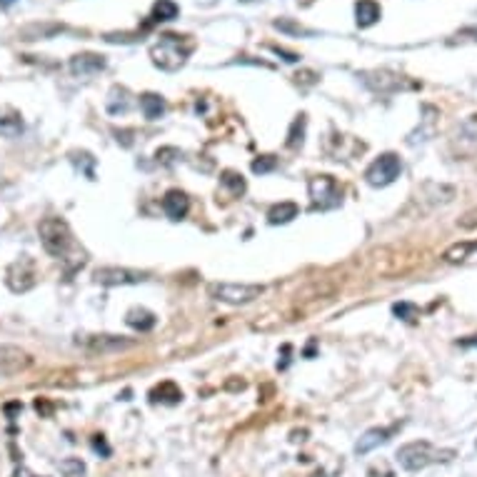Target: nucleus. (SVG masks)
<instances>
[{
  "instance_id": "obj_1",
  "label": "nucleus",
  "mask_w": 477,
  "mask_h": 477,
  "mask_svg": "<svg viewBox=\"0 0 477 477\" xmlns=\"http://www.w3.org/2000/svg\"><path fill=\"white\" fill-rule=\"evenodd\" d=\"M190 52H193V43H190L188 38L165 33V35H160V40L150 48V58L160 70L175 72L185 66V60L190 58Z\"/></svg>"
},
{
  "instance_id": "obj_2",
  "label": "nucleus",
  "mask_w": 477,
  "mask_h": 477,
  "mask_svg": "<svg viewBox=\"0 0 477 477\" xmlns=\"http://www.w3.org/2000/svg\"><path fill=\"white\" fill-rule=\"evenodd\" d=\"M40 233V242L46 248L48 255L58 257V260H66L70 255V250L75 248V240H72V230L63 217H43L38 225Z\"/></svg>"
},
{
  "instance_id": "obj_3",
  "label": "nucleus",
  "mask_w": 477,
  "mask_h": 477,
  "mask_svg": "<svg viewBox=\"0 0 477 477\" xmlns=\"http://www.w3.org/2000/svg\"><path fill=\"white\" fill-rule=\"evenodd\" d=\"M455 458L452 450H435L430 442L425 440H415V442L402 445L398 450V463L410 472L425 470L427 465L432 463H447V460Z\"/></svg>"
},
{
  "instance_id": "obj_4",
  "label": "nucleus",
  "mask_w": 477,
  "mask_h": 477,
  "mask_svg": "<svg viewBox=\"0 0 477 477\" xmlns=\"http://www.w3.org/2000/svg\"><path fill=\"white\" fill-rule=\"evenodd\" d=\"M262 293H265V285H257V282H210L208 285L210 298L225 305H248L257 300Z\"/></svg>"
},
{
  "instance_id": "obj_5",
  "label": "nucleus",
  "mask_w": 477,
  "mask_h": 477,
  "mask_svg": "<svg viewBox=\"0 0 477 477\" xmlns=\"http://www.w3.org/2000/svg\"><path fill=\"white\" fill-rule=\"evenodd\" d=\"M313 210H335L342 203V188L333 175H315L307 183Z\"/></svg>"
},
{
  "instance_id": "obj_6",
  "label": "nucleus",
  "mask_w": 477,
  "mask_h": 477,
  "mask_svg": "<svg viewBox=\"0 0 477 477\" xmlns=\"http://www.w3.org/2000/svg\"><path fill=\"white\" fill-rule=\"evenodd\" d=\"M400 173H402V160H400V155H395V153H382V155L375 157L373 163L367 165L365 180H367V185H373V188H387V185H392L398 180Z\"/></svg>"
},
{
  "instance_id": "obj_7",
  "label": "nucleus",
  "mask_w": 477,
  "mask_h": 477,
  "mask_svg": "<svg viewBox=\"0 0 477 477\" xmlns=\"http://www.w3.org/2000/svg\"><path fill=\"white\" fill-rule=\"evenodd\" d=\"M6 285L13 293H28L38 285V268H35L33 257H20V260L10 262L6 270Z\"/></svg>"
},
{
  "instance_id": "obj_8",
  "label": "nucleus",
  "mask_w": 477,
  "mask_h": 477,
  "mask_svg": "<svg viewBox=\"0 0 477 477\" xmlns=\"http://www.w3.org/2000/svg\"><path fill=\"white\" fill-rule=\"evenodd\" d=\"M450 153L458 160H470L477 155V113L460 123V128L450 137Z\"/></svg>"
},
{
  "instance_id": "obj_9",
  "label": "nucleus",
  "mask_w": 477,
  "mask_h": 477,
  "mask_svg": "<svg viewBox=\"0 0 477 477\" xmlns=\"http://www.w3.org/2000/svg\"><path fill=\"white\" fill-rule=\"evenodd\" d=\"M95 282L105 285V288H118V285H137L148 278V273H140V270H130V268H115V265H108V268H98L93 273Z\"/></svg>"
},
{
  "instance_id": "obj_10",
  "label": "nucleus",
  "mask_w": 477,
  "mask_h": 477,
  "mask_svg": "<svg viewBox=\"0 0 477 477\" xmlns=\"http://www.w3.org/2000/svg\"><path fill=\"white\" fill-rule=\"evenodd\" d=\"M33 365V358L18 345H0V378H13L26 373Z\"/></svg>"
},
{
  "instance_id": "obj_11",
  "label": "nucleus",
  "mask_w": 477,
  "mask_h": 477,
  "mask_svg": "<svg viewBox=\"0 0 477 477\" xmlns=\"http://www.w3.org/2000/svg\"><path fill=\"white\" fill-rule=\"evenodd\" d=\"M455 200V188L452 185H442V183H425L420 188V193L415 195V203H427L425 213L440 208V205H447Z\"/></svg>"
},
{
  "instance_id": "obj_12",
  "label": "nucleus",
  "mask_w": 477,
  "mask_h": 477,
  "mask_svg": "<svg viewBox=\"0 0 477 477\" xmlns=\"http://www.w3.org/2000/svg\"><path fill=\"white\" fill-rule=\"evenodd\" d=\"M100 70H105V58L98 52H80L70 58V72L75 78H90Z\"/></svg>"
},
{
  "instance_id": "obj_13",
  "label": "nucleus",
  "mask_w": 477,
  "mask_h": 477,
  "mask_svg": "<svg viewBox=\"0 0 477 477\" xmlns=\"http://www.w3.org/2000/svg\"><path fill=\"white\" fill-rule=\"evenodd\" d=\"M135 345V340H125L118 335H90L86 340V347L93 353H118V350H128Z\"/></svg>"
},
{
  "instance_id": "obj_14",
  "label": "nucleus",
  "mask_w": 477,
  "mask_h": 477,
  "mask_svg": "<svg viewBox=\"0 0 477 477\" xmlns=\"http://www.w3.org/2000/svg\"><path fill=\"white\" fill-rule=\"evenodd\" d=\"M163 210L165 215L171 217V220H183L185 215H188L190 210V197L185 195L183 190H168L163 197Z\"/></svg>"
},
{
  "instance_id": "obj_15",
  "label": "nucleus",
  "mask_w": 477,
  "mask_h": 477,
  "mask_svg": "<svg viewBox=\"0 0 477 477\" xmlns=\"http://www.w3.org/2000/svg\"><path fill=\"white\" fill-rule=\"evenodd\" d=\"M23 128H26L23 125V115L15 108H0V137H8V140L20 137Z\"/></svg>"
},
{
  "instance_id": "obj_16",
  "label": "nucleus",
  "mask_w": 477,
  "mask_h": 477,
  "mask_svg": "<svg viewBox=\"0 0 477 477\" xmlns=\"http://www.w3.org/2000/svg\"><path fill=\"white\" fill-rule=\"evenodd\" d=\"M125 322H128L133 330H137V333H150L153 327L157 325V318H155V313L148 310V307H130L128 315H125Z\"/></svg>"
},
{
  "instance_id": "obj_17",
  "label": "nucleus",
  "mask_w": 477,
  "mask_h": 477,
  "mask_svg": "<svg viewBox=\"0 0 477 477\" xmlns=\"http://www.w3.org/2000/svg\"><path fill=\"white\" fill-rule=\"evenodd\" d=\"M390 435H392L390 427H373V430H367L365 435L358 440V445H355V452H358V455H367V452H373L378 445L387 442V440H390Z\"/></svg>"
},
{
  "instance_id": "obj_18",
  "label": "nucleus",
  "mask_w": 477,
  "mask_h": 477,
  "mask_svg": "<svg viewBox=\"0 0 477 477\" xmlns=\"http://www.w3.org/2000/svg\"><path fill=\"white\" fill-rule=\"evenodd\" d=\"M380 15H382V10H380V6L375 0H358L355 3V20H358L360 28L375 26L380 20Z\"/></svg>"
},
{
  "instance_id": "obj_19",
  "label": "nucleus",
  "mask_w": 477,
  "mask_h": 477,
  "mask_svg": "<svg viewBox=\"0 0 477 477\" xmlns=\"http://www.w3.org/2000/svg\"><path fill=\"white\" fill-rule=\"evenodd\" d=\"M298 215H300V205L293 203V200H282V203L273 205V208L268 210L270 225H285V222L295 220Z\"/></svg>"
},
{
  "instance_id": "obj_20",
  "label": "nucleus",
  "mask_w": 477,
  "mask_h": 477,
  "mask_svg": "<svg viewBox=\"0 0 477 477\" xmlns=\"http://www.w3.org/2000/svg\"><path fill=\"white\" fill-rule=\"evenodd\" d=\"M140 110H143V115L148 120H157L165 115L168 105H165L163 95H157V93H145V95H140Z\"/></svg>"
},
{
  "instance_id": "obj_21",
  "label": "nucleus",
  "mask_w": 477,
  "mask_h": 477,
  "mask_svg": "<svg viewBox=\"0 0 477 477\" xmlns=\"http://www.w3.org/2000/svg\"><path fill=\"white\" fill-rule=\"evenodd\" d=\"M472 253H477V240H463L445 250L442 260L450 262V265H460V262H465L467 257H472Z\"/></svg>"
},
{
  "instance_id": "obj_22",
  "label": "nucleus",
  "mask_w": 477,
  "mask_h": 477,
  "mask_svg": "<svg viewBox=\"0 0 477 477\" xmlns=\"http://www.w3.org/2000/svg\"><path fill=\"white\" fill-rule=\"evenodd\" d=\"M183 400V390L175 385V382H160L157 387H153L150 392V402H163V405H175Z\"/></svg>"
},
{
  "instance_id": "obj_23",
  "label": "nucleus",
  "mask_w": 477,
  "mask_h": 477,
  "mask_svg": "<svg viewBox=\"0 0 477 477\" xmlns=\"http://www.w3.org/2000/svg\"><path fill=\"white\" fill-rule=\"evenodd\" d=\"M108 113L110 115H125V113L130 110V93L125 90V88L115 86L110 90V95H108Z\"/></svg>"
},
{
  "instance_id": "obj_24",
  "label": "nucleus",
  "mask_w": 477,
  "mask_h": 477,
  "mask_svg": "<svg viewBox=\"0 0 477 477\" xmlns=\"http://www.w3.org/2000/svg\"><path fill=\"white\" fill-rule=\"evenodd\" d=\"M177 13H180V8H177L175 0H157L155 6H153L150 18L155 23H168V20H175Z\"/></svg>"
},
{
  "instance_id": "obj_25",
  "label": "nucleus",
  "mask_w": 477,
  "mask_h": 477,
  "mask_svg": "<svg viewBox=\"0 0 477 477\" xmlns=\"http://www.w3.org/2000/svg\"><path fill=\"white\" fill-rule=\"evenodd\" d=\"M220 185L225 190H230L233 195H242L245 190H248V183H245V177L240 175V173L235 171H222L220 173Z\"/></svg>"
},
{
  "instance_id": "obj_26",
  "label": "nucleus",
  "mask_w": 477,
  "mask_h": 477,
  "mask_svg": "<svg viewBox=\"0 0 477 477\" xmlns=\"http://www.w3.org/2000/svg\"><path fill=\"white\" fill-rule=\"evenodd\" d=\"M305 125H307L305 115H298V118L293 120V125H290V133H288V140H285V145H288L290 150H295V148H302V143H305Z\"/></svg>"
},
{
  "instance_id": "obj_27",
  "label": "nucleus",
  "mask_w": 477,
  "mask_h": 477,
  "mask_svg": "<svg viewBox=\"0 0 477 477\" xmlns=\"http://www.w3.org/2000/svg\"><path fill=\"white\" fill-rule=\"evenodd\" d=\"M63 477H86V463L80 458H66L60 463Z\"/></svg>"
},
{
  "instance_id": "obj_28",
  "label": "nucleus",
  "mask_w": 477,
  "mask_h": 477,
  "mask_svg": "<svg viewBox=\"0 0 477 477\" xmlns=\"http://www.w3.org/2000/svg\"><path fill=\"white\" fill-rule=\"evenodd\" d=\"M275 168H278V157L275 155H260L253 160V173H255V175H268Z\"/></svg>"
},
{
  "instance_id": "obj_29",
  "label": "nucleus",
  "mask_w": 477,
  "mask_h": 477,
  "mask_svg": "<svg viewBox=\"0 0 477 477\" xmlns=\"http://www.w3.org/2000/svg\"><path fill=\"white\" fill-rule=\"evenodd\" d=\"M392 313L398 315L400 320L412 322V320H415V318L420 315V307H418V305H412V302H395V305H392Z\"/></svg>"
},
{
  "instance_id": "obj_30",
  "label": "nucleus",
  "mask_w": 477,
  "mask_h": 477,
  "mask_svg": "<svg viewBox=\"0 0 477 477\" xmlns=\"http://www.w3.org/2000/svg\"><path fill=\"white\" fill-rule=\"evenodd\" d=\"M458 228L460 230H477V208L467 210L458 217Z\"/></svg>"
},
{
  "instance_id": "obj_31",
  "label": "nucleus",
  "mask_w": 477,
  "mask_h": 477,
  "mask_svg": "<svg viewBox=\"0 0 477 477\" xmlns=\"http://www.w3.org/2000/svg\"><path fill=\"white\" fill-rule=\"evenodd\" d=\"M93 450H95V452H103L105 458L110 455V447H108V442H105L103 435H95V438H93Z\"/></svg>"
},
{
  "instance_id": "obj_32",
  "label": "nucleus",
  "mask_w": 477,
  "mask_h": 477,
  "mask_svg": "<svg viewBox=\"0 0 477 477\" xmlns=\"http://www.w3.org/2000/svg\"><path fill=\"white\" fill-rule=\"evenodd\" d=\"M273 50L278 52V55H282V58L288 60V63H298V60H300V55H298V52H288L285 48H278V46H275Z\"/></svg>"
},
{
  "instance_id": "obj_33",
  "label": "nucleus",
  "mask_w": 477,
  "mask_h": 477,
  "mask_svg": "<svg viewBox=\"0 0 477 477\" xmlns=\"http://www.w3.org/2000/svg\"><path fill=\"white\" fill-rule=\"evenodd\" d=\"M35 410H38V412H43V415H48V412H50L52 407L48 405L46 400H35Z\"/></svg>"
},
{
  "instance_id": "obj_34",
  "label": "nucleus",
  "mask_w": 477,
  "mask_h": 477,
  "mask_svg": "<svg viewBox=\"0 0 477 477\" xmlns=\"http://www.w3.org/2000/svg\"><path fill=\"white\" fill-rule=\"evenodd\" d=\"M458 345H463V347H477V335H472V338H465V340H460Z\"/></svg>"
},
{
  "instance_id": "obj_35",
  "label": "nucleus",
  "mask_w": 477,
  "mask_h": 477,
  "mask_svg": "<svg viewBox=\"0 0 477 477\" xmlns=\"http://www.w3.org/2000/svg\"><path fill=\"white\" fill-rule=\"evenodd\" d=\"M13 477H35V475H33L30 470H28V467H23V465H20L18 470L13 472Z\"/></svg>"
},
{
  "instance_id": "obj_36",
  "label": "nucleus",
  "mask_w": 477,
  "mask_h": 477,
  "mask_svg": "<svg viewBox=\"0 0 477 477\" xmlns=\"http://www.w3.org/2000/svg\"><path fill=\"white\" fill-rule=\"evenodd\" d=\"M13 3H15V0H0V6H3V8H8V6H13Z\"/></svg>"
},
{
  "instance_id": "obj_37",
  "label": "nucleus",
  "mask_w": 477,
  "mask_h": 477,
  "mask_svg": "<svg viewBox=\"0 0 477 477\" xmlns=\"http://www.w3.org/2000/svg\"><path fill=\"white\" fill-rule=\"evenodd\" d=\"M242 3H253V0H242Z\"/></svg>"
}]
</instances>
